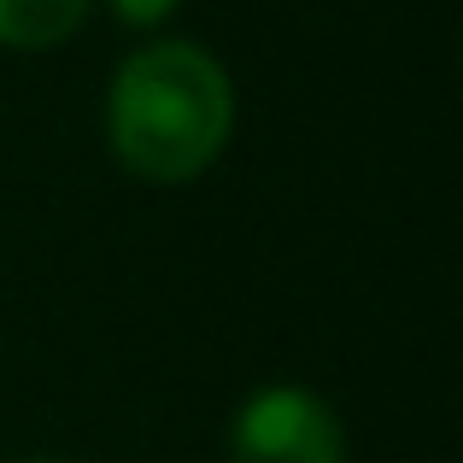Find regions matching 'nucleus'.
Wrapping results in <instances>:
<instances>
[{
	"label": "nucleus",
	"instance_id": "f257e3e1",
	"mask_svg": "<svg viewBox=\"0 0 463 463\" xmlns=\"http://www.w3.org/2000/svg\"><path fill=\"white\" fill-rule=\"evenodd\" d=\"M235 129V82L200 42H153L124 59L106 100V136L129 176L194 182Z\"/></svg>",
	"mask_w": 463,
	"mask_h": 463
},
{
	"label": "nucleus",
	"instance_id": "f03ea898",
	"mask_svg": "<svg viewBox=\"0 0 463 463\" xmlns=\"http://www.w3.org/2000/svg\"><path fill=\"white\" fill-rule=\"evenodd\" d=\"M229 463H346V434L306 387H259L235 411Z\"/></svg>",
	"mask_w": 463,
	"mask_h": 463
},
{
	"label": "nucleus",
	"instance_id": "7ed1b4c3",
	"mask_svg": "<svg viewBox=\"0 0 463 463\" xmlns=\"http://www.w3.org/2000/svg\"><path fill=\"white\" fill-rule=\"evenodd\" d=\"M89 18V0H0V47L12 53H47L71 42Z\"/></svg>",
	"mask_w": 463,
	"mask_h": 463
},
{
	"label": "nucleus",
	"instance_id": "20e7f679",
	"mask_svg": "<svg viewBox=\"0 0 463 463\" xmlns=\"http://www.w3.org/2000/svg\"><path fill=\"white\" fill-rule=\"evenodd\" d=\"M176 6H182V0H112L118 24H129V30H147V24H165Z\"/></svg>",
	"mask_w": 463,
	"mask_h": 463
},
{
	"label": "nucleus",
	"instance_id": "39448f33",
	"mask_svg": "<svg viewBox=\"0 0 463 463\" xmlns=\"http://www.w3.org/2000/svg\"><path fill=\"white\" fill-rule=\"evenodd\" d=\"M24 463H71V458H24Z\"/></svg>",
	"mask_w": 463,
	"mask_h": 463
}]
</instances>
